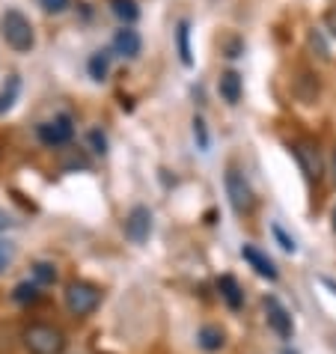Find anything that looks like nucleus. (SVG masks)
Here are the masks:
<instances>
[{"label": "nucleus", "mask_w": 336, "mask_h": 354, "mask_svg": "<svg viewBox=\"0 0 336 354\" xmlns=\"http://www.w3.org/2000/svg\"><path fill=\"white\" fill-rule=\"evenodd\" d=\"M271 232H274V239L280 241V248H283L286 253H295V250H298V244H295V239H292V235H286V230H283L280 223H271Z\"/></svg>", "instance_id": "nucleus-21"}, {"label": "nucleus", "mask_w": 336, "mask_h": 354, "mask_svg": "<svg viewBox=\"0 0 336 354\" xmlns=\"http://www.w3.org/2000/svg\"><path fill=\"white\" fill-rule=\"evenodd\" d=\"M24 346L30 354H63L66 337L54 324H30V328L24 330Z\"/></svg>", "instance_id": "nucleus-3"}, {"label": "nucleus", "mask_w": 336, "mask_h": 354, "mask_svg": "<svg viewBox=\"0 0 336 354\" xmlns=\"http://www.w3.org/2000/svg\"><path fill=\"white\" fill-rule=\"evenodd\" d=\"M39 3H42L45 12H63L68 6V0H39Z\"/></svg>", "instance_id": "nucleus-25"}, {"label": "nucleus", "mask_w": 336, "mask_h": 354, "mask_svg": "<svg viewBox=\"0 0 336 354\" xmlns=\"http://www.w3.org/2000/svg\"><path fill=\"white\" fill-rule=\"evenodd\" d=\"M86 72H90L93 81H104L107 72H111V51H95L86 60Z\"/></svg>", "instance_id": "nucleus-16"}, {"label": "nucleus", "mask_w": 336, "mask_h": 354, "mask_svg": "<svg viewBox=\"0 0 336 354\" xmlns=\"http://www.w3.org/2000/svg\"><path fill=\"white\" fill-rule=\"evenodd\" d=\"M111 12L120 18L122 27H131L140 18V6H137V0H111Z\"/></svg>", "instance_id": "nucleus-14"}, {"label": "nucleus", "mask_w": 336, "mask_h": 354, "mask_svg": "<svg viewBox=\"0 0 336 354\" xmlns=\"http://www.w3.org/2000/svg\"><path fill=\"white\" fill-rule=\"evenodd\" d=\"M217 289H221V298L226 301V307H230V310H241V304H244V292H241L239 280H235L232 274H223V277L217 280Z\"/></svg>", "instance_id": "nucleus-12"}, {"label": "nucleus", "mask_w": 336, "mask_h": 354, "mask_svg": "<svg viewBox=\"0 0 336 354\" xmlns=\"http://www.w3.org/2000/svg\"><path fill=\"white\" fill-rule=\"evenodd\" d=\"M18 90H21V77H18V75H12V77H9V81L3 84V90H0V113H6L9 107L15 104Z\"/></svg>", "instance_id": "nucleus-17"}, {"label": "nucleus", "mask_w": 336, "mask_h": 354, "mask_svg": "<svg viewBox=\"0 0 336 354\" xmlns=\"http://www.w3.org/2000/svg\"><path fill=\"white\" fill-rule=\"evenodd\" d=\"M15 221H12V214H9L6 209H0V232H6V230H12Z\"/></svg>", "instance_id": "nucleus-27"}, {"label": "nucleus", "mask_w": 336, "mask_h": 354, "mask_svg": "<svg viewBox=\"0 0 336 354\" xmlns=\"http://www.w3.org/2000/svg\"><path fill=\"white\" fill-rule=\"evenodd\" d=\"M333 230H336V209H333Z\"/></svg>", "instance_id": "nucleus-29"}, {"label": "nucleus", "mask_w": 336, "mask_h": 354, "mask_svg": "<svg viewBox=\"0 0 336 354\" xmlns=\"http://www.w3.org/2000/svg\"><path fill=\"white\" fill-rule=\"evenodd\" d=\"M286 354H295V351H286Z\"/></svg>", "instance_id": "nucleus-30"}, {"label": "nucleus", "mask_w": 336, "mask_h": 354, "mask_svg": "<svg viewBox=\"0 0 336 354\" xmlns=\"http://www.w3.org/2000/svg\"><path fill=\"white\" fill-rule=\"evenodd\" d=\"M176 45H179V60L182 66H194V54H191V21H179L176 27Z\"/></svg>", "instance_id": "nucleus-13"}, {"label": "nucleus", "mask_w": 336, "mask_h": 354, "mask_svg": "<svg viewBox=\"0 0 336 354\" xmlns=\"http://www.w3.org/2000/svg\"><path fill=\"white\" fill-rule=\"evenodd\" d=\"M217 93H221V98H223L226 104H239L241 102V93H244V77L235 72V68L223 72L221 81H217Z\"/></svg>", "instance_id": "nucleus-11"}, {"label": "nucleus", "mask_w": 336, "mask_h": 354, "mask_svg": "<svg viewBox=\"0 0 336 354\" xmlns=\"http://www.w3.org/2000/svg\"><path fill=\"white\" fill-rule=\"evenodd\" d=\"M0 36L3 42L12 48L15 54H30L33 45H36V33H33V24L21 9L9 6L3 15H0Z\"/></svg>", "instance_id": "nucleus-1"}, {"label": "nucleus", "mask_w": 336, "mask_h": 354, "mask_svg": "<svg viewBox=\"0 0 336 354\" xmlns=\"http://www.w3.org/2000/svg\"><path fill=\"white\" fill-rule=\"evenodd\" d=\"M223 185H226V196H230V205H232L235 214H241V218H244V214H250L256 209V194L250 188V182L244 179L241 170L230 167V170H226Z\"/></svg>", "instance_id": "nucleus-5"}, {"label": "nucleus", "mask_w": 336, "mask_h": 354, "mask_svg": "<svg viewBox=\"0 0 336 354\" xmlns=\"http://www.w3.org/2000/svg\"><path fill=\"white\" fill-rule=\"evenodd\" d=\"M152 232V212L146 205H134L131 212L125 214V239L134 244H143Z\"/></svg>", "instance_id": "nucleus-7"}, {"label": "nucleus", "mask_w": 336, "mask_h": 354, "mask_svg": "<svg viewBox=\"0 0 336 354\" xmlns=\"http://www.w3.org/2000/svg\"><path fill=\"white\" fill-rule=\"evenodd\" d=\"M292 155L298 158V164H301V170H304L306 179H310V182H319L321 179L324 161H321L319 146H315L312 140H298V143L292 146Z\"/></svg>", "instance_id": "nucleus-6"}, {"label": "nucleus", "mask_w": 336, "mask_h": 354, "mask_svg": "<svg viewBox=\"0 0 336 354\" xmlns=\"http://www.w3.org/2000/svg\"><path fill=\"white\" fill-rule=\"evenodd\" d=\"M36 137H39V143L42 146H48V149H60V146L72 143L75 120L68 113H57V116H51V120L36 125Z\"/></svg>", "instance_id": "nucleus-4"}, {"label": "nucleus", "mask_w": 336, "mask_h": 354, "mask_svg": "<svg viewBox=\"0 0 336 354\" xmlns=\"http://www.w3.org/2000/svg\"><path fill=\"white\" fill-rule=\"evenodd\" d=\"M226 57H230V60H235V57H241L244 54V42L241 39H226Z\"/></svg>", "instance_id": "nucleus-24"}, {"label": "nucleus", "mask_w": 336, "mask_h": 354, "mask_svg": "<svg viewBox=\"0 0 336 354\" xmlns=\"http://www.w3.org/2000/svg\"><path fill=\"white\" fill-rule=\"evenodd\" d=\"M333 176H336V155H333Z\"/></svg>", "instance_id": "nucleus-28"}, {"label": "nucleus", "mask_w": 336, "mask_h": 354, "mask_svg": "<svg viewBox=\"0 0 336 354\" xmlns=\"http://www.w3.org/2000/svg\"><path fill=\"white\" fill-rule=\"evenodd\" d=\"M265 313H268V324H271V330L277 333V337L292 339V333H295L292 316H289V310H286L283 304L274 298V295H271V298H265Z\"/></svg>", "instance_id": "nucleus-8"}, {"label": "nucleus", "mask_w": 336, "mask_h": 354, "mask_svg": "<svg viewBox=\"0 0 336 354\" xmlns=\"http://www.w3.org/2000/svg\"><path fill=\"white\" fill-rule=\"evenodd\" d=\"M196 342H200V348L203 351H217V348H223V330L221 328H214V324H205V328H200V333H196Z\"/></svg>", "instance_id": "nucleus-15"}, {"label": "nucleus", "mask_w": 336, "mask_h": 354, "mask_svg": "<svg viewBox=\"0 0 336 354\" xmlns=\"http://www.w3.org/2000/svg\"><path fill=\"white\" fill-rule=\"evenodd\" d=\"M86 140H90V149H93L95 155H104V152H107V137H104L102 129H93L90 134H86Z\"/></svg>", "instance_id": "nucleus-22"}, {"label": "nucleus", "mask_w": 336, "mask_h": 354, "mask_svg": "<svg viewBox=\"0 0 336 354\" xmlns=\"http://www.w3.org/2000/svg\"><path fill=\"white\" fill-rule=\"evenodd\" d=\"M194 140H196V146H200V152H209V146H212V140H209V125H205V120L203 116H194Z\"/></svg>", "instance_id": "nucleus-20"}, {"label": "nucleus", "mask_w": 336, "mask_h": 354, "mask_svg": "<svg viewBox=\"0 0 336 354\" xmlns=\"http://www.w3.org/2000/svg\"><path fill=\"white\" fill-rule=\"evenodd\" d=\"M324 27H328V33L336 39V6H330L328 12H324Z\"/></svg>", "instance_id": "nucleus-26"}, {"label": "nucleus", "mask_w": 336, "mask_h": 354, "mask_svg": "<svg viewBox=\"0 0 336 354\" xmlns=\"http://www.w3.org/2000/svg\"><path fill=\"white\" fill-rule=\"evenodd\" d=\"M12 259H15V244L0 239V271L9 268V262H12Z\"/></svg>", "instance_id": "nucleus-23"}, {"label": "nucleus", "mask_w": 336, "mask_h": 354, "mask_svg": "<svg viewBox=\"0 0 336 354\" xmlns=\"http://www.w3.org/2000/svg\"><path fill=\"white\" fill-rule=\"evenodd\" d=\"M143 48V39L137 30H131V27H120V30L113 33V54L125 57V60H134L137 54H140Z\"/></svg>", "instance_id": "nucleus-10"}, {"label": "nucleus", "mask_w": 336, "mask_h": 354, "mask_svg": "<svg viewBox=\"0 0 336 354\" xmlns=\"http://www.w3.org/2000/svg\"><path fill=\"white\" fill-rule=\"evenodd\" d=\"M54 280H57V268L51 262H33V283H39V286H51Z\"/></svg>", "instance_id": "nucleus-19"}, {"label": "nucleus", "mask_w": 336, "mask_h": 354, "mask_svg": "<svg viewBox=\"0 0 336 354\" xmlns=\"http://www.w3.org/2000/svg\"><path fill=\"white\" fill-rule=\"evenodd\" d=\"M241 259L247 262V265H250V268L256 271V274H259V277L262 280H277V277H280V271H277V265L268 259V257H265V253L259 250V248H253V244H244V248H241Z\"/></svg>", "instance_id": "nucleus-9"}, {"label": "nucleus", "mask_w": 336, "mask_h": 354, "mask_svg": "<svg viewBox=\"0 0 336 354\" xmlns=\"http://www.w3.org/2000/svg\"><path fill=\"white\" fill-rule=\"evenodd\" d=\"M12 301L15 304H36L39 301V283H30V280L18 283L12 289Z\"/></svg>", "instance_id": "nucleus-18"}, {"label": "nucleus", "mask_w": 336, "mask_h": 354, "mask_svg": "<svg viewBox=\"0 0 336 354\" xmlns=\"http://www.w3.org/2000/svg\"><path fill=\"white\" fill-rule=\"evenodd\" d=\"M63 301H66V310L72 313V316L86 319L90 313L98 310V304H102V289L93 286V283H86V280H72L66 286Z\"/></svg>", "instance_id": "nucleus-2"}]
</instances>
